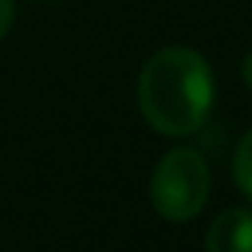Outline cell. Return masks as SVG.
<instances>
[{
    "instance_id": "obj_1",
    "label": "cell",
    "mask_w": 252,
    "mask_h": 252,
    "mask_svg": "<svg viewBox=\"0 0 252 252\" xmlns=\"http://www.w3.org/2000/svg\"><path fill=\"white\" fill-rule=\"evenodd\" d=\"M137 98L155 131L187 137L202 128L211 113L214 77L199 51L181 45L160 48L140 71Z\"/></svg>"
},
{
    "instance_id": "obj_2",
    "label": "cell",
    "mask_w": 252,
    "mask_h": 252,
    "mask_svg": "<svg viewBox=\"0 0 252 252\" xmlns=\"http://www.w3.org/2000/svg\"><path fill=\"white\" fill-rule=\"evenodd\" d=\"M152 202L169 222L193 220L211 193V169L196 149H172L152 172Z\"/></svg>"
},
{
    "instance_id": "obj_3",
    "label": "cell",
    "mask_w": 252,
    "mask_h": 252,
    "mask_svg": "<svg viewBox=\"0 0 252 252\" xmlns=\"http://www.w3.org/2000/svg\"><path fill=\"white\" fill-rule=\"evenodd\" d=\"M208 252H252V211L228 208L222 211L205 237Z\"/></svg>"
},
{
    "instance_id": "obj_4",
    "label": "cell",
    "mask_w": 252,
    "mask_h": 252,
    "mask_svg": "<svg viewBox=\"0 0 252 252\" xmlns=\"http://www.w3.org/2000/svg\"><path fill=\"white\" fill-rule=\"evenodd\" d=\"M231 172H234V184L240 187V193H246L252 199V128L243 134V140L234 152Z\"/></svg>"
},
{
    "instance_id": "obj_5",
    "label": "cell",
    "mask_w": 252,
    "mask_h": 252,
    "mask_svg": "<svg viewBox=\"0 0 252 252\" xmlns=\"http://www.w3.org/2000/svg\"><path fill=\"white\" fill-rule=\"evenodd\" d=\"M12 21H15V3L12 0H0V39L9 33Z\"/></svg>"
},
{
    "instance_id": "obj_6",
    "label": "cell",
    "mask_w": 252,
    "mask_h": 252,
    "mask_svg": "<svg viewBox=\"0 0 252 252\" xmlns=\"http://www.w3.org/2000/svg\"><path fill=\"white\" fill-rule=\"evenodd\" d=\"M240 71H243V83H246V89L252 92V51L243 57V68H240Z\"/></svg>"
}]
</instances>
